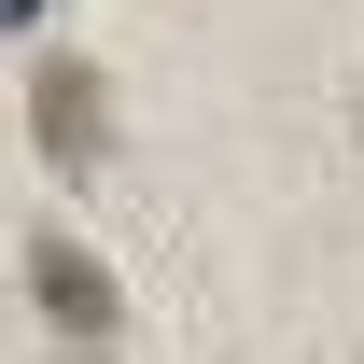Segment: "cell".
I'll list each match as a JSON object with an SVG mask.
<instances>
[{"label":"cell","mask_w":364,"mask_h":364,"mask_svg":"<svg viewBox=\"0 0 364 364\" xmlns=\"http://www.w3.org/2000/svg\"><path fill=\"white\" fill-rule=\"evenodd\" d=\"M28 294H43V322L70 350H98V336L127 322V294H112V267H98L85 238H28Z\"/></svg>","instance_id":"cell-1"},{"label":"cell","mask_w":364,"mask_h":364,"mask_svg":"<svg viewBox=\"0 0 364 364\" xmlns=\"http://www.w3.org/2000/svg\"><path fill=\"white\" fill-rule=\"evenodd\" d=\"M28 127H43V154L70 182L98 168V154H112V85H98L85 56H43V85H28Z\"/></svg>","instance_id":"cell-2"},{"label":"cell","mask_w":364,"mask_h":364,"mask_svg":"<svg viewBox=\"0 0 364 364\" xmlns=\"http://www.w3.org/2000/svg\"><path fill=\"white\" fill-rule=\"evenodd\" d=\"M70 364H98V350H70Z\"/></svg>","instance_id":"cell-4"},{"label":"cell","mask_w":364,"mask_h":364,"mask_svg":"<svg viewBox=\"0 0 364 364\" xmlns=\"http://www.w3.org/2000/svg\"><path fill=\"white\" fill-rule=\"evenodd\" d=\"M0 14H28V0H0Z\"/></svg>","instance_id":"cell-3"}]
</instances>
